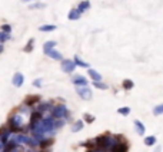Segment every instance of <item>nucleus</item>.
<instances>
[{"label": "nucleus", "instance_id": "1", "mask_svg": "<svg viewBox=\"0 0 163 152\" xmlns=\"http://www.w3.org/2000/svg\"><path fill=\"white\" fill-rule=\"evenodd\" d=\"M52 115H53V118H56V119L64 118V117L67 115V108H66V105H63V104H60V105H56V107L52 110Z\"/></svg>", "mask_w": 163, "mask_h": 152}, {"label": "nucleus", "instance_id": "2", "mask_svg": "<svg viewBox=\"0 0 163 152\" xmlns=\"http://www.w3.org/2000/svg\"><path fill=\"white\" fill-rule=\"evenodd\" d=\"M40 124H42L45 132H50L54 128V118H43L40 119Z\"/></svg>", "mask_w": 163, "mask_h": 152}, {"label": "nucleus", "instance_id": "3", "mask_svg": "<svg viewBox=\"0 0 163 152\" xmlns=\"http://www.w3.org/2000/svg\"><path fill=\"white\" fill-rule=\"evenodd\" d=\"M77 94H79V97L82 100H90L92 98V91L89 90L87 87H79L77 88Z\"/></svg>", "mask_w": 163, "mask_h": 152}, {"label": "nucleus", "instance_id": "4", "mask_svg": "<svg viewBox=\"0 0 163 152\" xmlns=\"http://www.w3.org/2000/svg\"><path fill=\"white\" fill-rule=\"evenodd\" d=\"M76 68V64L73 60H63L62 63V70L64 73H72V71H75Z\"/></svg>", "mask_w": 163, "mask_h": 152}, {"label": "nucleus", "instance_id": "5", "mask_svg": "<svg viewBox=\"0 0 163 152\" xmlns=\"http://www.w3.org/2000/svg\"><path fill=\"white\" fill-rule=\"evenodd\" d=\"M127 149H129V147L125 141H117L112 148V152H127Z\"/></svg>", "mask_w": 163, "mask_h": 152}, {"label": "nucleus", "instance_id": "6", "mask_svg": "<svg viewBox=\"0 0 163 152\" xmlns=\"http://www.w3.org/2000/svg\"><path fill=\"white\" fill-rule=\"evenodd\" d=\"M23 81H25V77H23V74L21 73H16V74L13 75V85L14 87H20L21 84H23Z\"/></svg>", "mask_w": 163, "mask_h": 152}, {"label": "nucleus", "instance_id": "7", "mask_svg": "<svg viewBox=\"0 0 163 152\" xmlns=\"http://www.w3.org/2000/svg\"><path fill=\"white\" fill-rule=\"evenodd\" d=\"M73 82H75L76 85H79V87L87 85V80H86L83 75H75V77H73Z\"/></svg>", "mask_w": 163, "mask_h": 152}, {"label": "nucleus", "instance_id": "8", "mask_svg": "<svg viewBox=\"0 0 163 152\" xmlns=\"http://www.w3.org/2000/svg\"><path fill=\"white\" fill-rule=\"evenodd\" d=\"M46 56L52 57L53 60H62V58H63L62 54L59 53L57 50H54V49H52V50H49V51H46Z\"/></svg>", "mask_w": 163, "mask_h": 152}, {"label": "nucleus", "instance_id": "9", "mask_svg": "<svg viewBox=\"0 0 163 152\" xmlns=\"http://www.w3.org/2000/svg\"><path fill=\"white\" fill-rule=\"evenodd\" d=\"M133 124H134V127H136V132H138L139 135H143V134H145V131H146V127L143 125V122H140L139 119H136Z\"/></svg>", "mask_w": 163, "mask_h": 152}, {"label": "nucleus", "instance_id": "10", "mask_svg": "<svg viewBox=\"0 0 163 152\" xmlns=\"http://www.w3.org/2000/svg\"><path fill=\"white\" fill-rule=\"evenodd\" d=\"M89 75L93 78V81H102V75L97 73L96 70H93V68H89Z\"/></svg>", "mask_w": 163, "mask_h": 152}, {"label": "nucleus", "instance_id": "11", "mask_svg": "<svg viewBox=\"0 0 163 152\" xmlns=\"http://www.w3.org/2000/svg\"><path fill=\"white\" fill-rule=\"evenodd\" d=\"M80 14H82V13H80L77 9H73V10H70V13H69V20H77V19H80Z\"/></svg>", "mask_w": 163, "mask_h": 152}, {"label": "nucleus", "instance_id": "12", "mask_svg": "<svg viewBox=\"0 0 163 152\" xmlns=\"http://www.w3.org/2000/svg\"><path fill=\"white\" fill-rule=\"evenodd\" d=\"M39 101V97L37 95H33V97H27L25 101V104L27 105V107H32V105H34V104Z\"/></svg>", "mask_w": 163, "mask_h": 152}, {"label": "nucleus", "instance_id": "13", "mask_svg": "<svg viewBox=\"0 0 163 152\" xmlns=\"http://www.w3.org/2000/svg\"><path fill=\"white\" fill-rule=\"evenodd\" d=\"M143 141H145V145H146V147H153V145L156 144V141H157V139H156V136H152L150 135V136H146Z\"/></svg>", "mask_w": 163, "mask_h": 152}, {"label": "nucleus", "instance_id": "14", "mask_svg": "<svg viewBox=\"0 0 163 152\" xmlns=\"http://www.w3.org/2000/svg\"><path fill=\"white\" fill-rule=\"evenodd\" d=\"M56 47V41H46L45 44H43V50H45V53L46 51H49V50L54 49Z\"/></svg>", "mask_w": 163, "mask_h": 152}, {"label": "nucleus", "instance_id": "15", "mask_svg": "<svg viewBox=\"0 0 163 152\" xmlns=\"http://www.w3.org/2000/svg\"><path fill=\"white\" fill-rule=\"evenodd\" d=\"M75 64H76V66L83 67V68H89V64H87V63H84L83 60H80V57H77V56H75Z\"/></svg>", "mask_w": 163, "mask_h": 152}, {"label": "nucleus", "instance_id": "16", "mask_svg": "<svg viewBox=\"0 0 163 152\" xmlns=\"http://www.w3.org/2000/svg\"><path fill=\"white\" fill-rule=\"evenodd\" d=\"M89 7H90V3H89L87 0H86V2H82V3L79 4V7H77V10H79L80 13H83L84 10H87Z\"/></svg>", "mask_w": 163, "mask_h": 152}, {"label": "nucleus", "instance_id": "17", "mask_svg": "<svg viewBox=\"0 0 163 152\" xmlns=\"http://www.w3.org/2000/svg\"><path fill=\"white\" fill-rule=\"evenodd\" d=\"M163 114V104H159V105H156L155 108H153V115L155 117H159V115Z\"/></svg>", "mask_w": 163, "mask_h": 152}, {"label": "nucleus", "instance_id": "18", "mask_svg": "<svg viewBox=\"0 0 163 152\" xmlns=\"http://www.w3.org/2000/svg\"><path fill=\"white\" fill-rule=\"evenodd\" d=\"M39 30H40V31H53V30H56V26H53V24L40 26V27H39Z\"/></svg>", "mask_w": 163, "mask_h": 152}, {"label": "nucleus", "instance_id": "19", "mask_svg": "<svg viewBox=\"0 0 163 152\" xmlns=\"http://www.w3.org/2000/svg\"><path fill=\"white\" fill-rule=\"evenodd\" d=\"M133 81H132V80H125V81H123V88H125L126 91H129V90H132V88H133Z\"/></svg>", "mask_w": 163, "mask_h": 152}, {"label": "nucleus", "instance_id": "20", "mask_svg": "<svg viewBox=\"0 0 163 152\" xmlns=\"http://www.w3.org/2000/svg\"><path fill=\"white\" fill-rule=\"evenodd\" d=\"M117 112H119L120 115H123V117H127V115L130 114V108L129 107H122V108L117 110Z\"/></svg>", "mask_w": 163, "mask_h": 152}, {"label": "nucleus", "instance_id": "21", "mask_svg": "<svg viewBox=\"0 0 163 152\" xmlns=\"http://www.w3.org/2000/svg\"><path fill=\"white\" fill-rule=\"evenodd\" d=\"M83 128V121H77V122L73 125V128H72V131L73 132H79L80 129Z\"/></svg>", "mask_w": 163, "mask_h": 152}, {"label": "nucleus", "instance_id": "22", "mask_svg": "<svg viewBox=\"0 0 163 152\" xmlns=\"http://www.w3.org/2000/svg\"><path fill=\"white\" fill-rule=\"evenodd\" d=\"M93 85L96 87V88H99V90H107V85L103 84L102 81H93Z\"/></svg>", "mask_w": 163, "mask_h": 152}, {"label": "nucleus", "instance_id": "23", "mask_svg": "<svg viewBox=\"0 0 163 152\" xmlns=\"http://www.w3.org/2000/svg\"><path fill=\"white\" fill-rule=\"evenodd\" d=\"M33 43H34V40H33V38H32V40H30L29 43H27V45L25 47V51H26V53H30V51L33 50Z\"/></svg>", "mask_w": 163, "mask_h": 152}, {"label": "nucleus", "instance_id": "24", "mask_svg": "<svg viewBox=\"0 0 163 152\" xmlns=\"http://www.w3.org/2000/svg\"><path fill=\"white\" fill-rule=\"evenodd\" d=\"M9 38H10V34H9V33H4V31L0 33V43H3V41L9 40Z\"/></svg>", "mask_w": 163, "mask_h": 152}, {"label": "nucleus", "instance_id": "25", "mask_svg": "<svg viewBox=\"0 0 163 152\" xmlns=\"http://www.w3.org/2000/svg\"><path fill=\"white\" fill-rule=\"evenodd\" d=\"M83 117H84V119H86V122H89V124H92L93 121H95V117L90 114H84Z\"/></svg>", "mask_w": 163, "mask_h": 152}, {"label": "nucleus", "instance_id": "26", "mask_svg": "<svg viewBox=\"0 0 163 152\" xmlns=\"http://www.w3.org/2000/svg\"><path fill=\"white\" fill-rule=\"evenodd\" d=\"M49 108H50V104H42V107H40V112L47 111Z\"/></svg>", "mask_w": 163, "mask_h": 152}, {"label": "nucleus", "instance_id": "27", "mask_svg": "<svg viewBox=\"0 0 163 152\" xmlns=\"http://www.w3.org/2000/svg\"><path fill=\"white\" fill-rule=\"evenodd\" d=\"M2 30H3L4 33H10V30H12V29H10V26H9V24H4L3 27H2Z\"/></svg>", "mask_w": 163, "mask_h": 152}, {"label": "nucleus", "instance_id": "28", "mask_svg": "<svg viewBox=\"0 0 163 152\" xmlns=\"http://www.w3.org/2000/svg\"><path fill=\"white\" fill-rule=\"evenodd\" d=\"M33 85L34 87H42V80H40V78L34 80V81H33Z\"/></svg>", "mask_w": 163, "mask_h": 152}, {"label": "nucleus", "instance_id": "29", "mask_svg": "<svg viewBox=\"0 0 163 152\" xmlns=\"http://www.w3.org/2000/svg\"><path fill=\"white\" fill-rule=\"evenodd\" d=\"M62 125H64V121H59V122H54V128H59V127H62Z\"/></svg>", "mask_w": 163, "mask_h": 152}, {"label": "nucleus", "instance_id": "30", "mask_svg": "<svg viewBox=\"0 0 163 152\" xmlns=\"http://www.w3.org/2000/svg\"><path fill=\"white\" fill-rule=\"evenodd\" d=\"M39 7H45V4H32L30 9H39Z\"/></svg>", "mask_w": 163, "mask_h": 152}, {"label": "nucleus", "instance_id": "31", "mask_svg": "<svg viewBox=\"0 0 163 152\" xmlns=\"http://www.w3.org/2000/svg\"><path fill=\"white\" fill-rule=\"evenodd\" d=\"M2 51H3V45L0 44V53H2Z\"/></svg>", "mask_w": 163, "mask_h": 152}, {"label": "nucleus", "instance_id": "32", "mask_svg": "<svg viewBox=\"0 0 163 152\" xmlns=\"http://www.w3.org/2000/svg\"><path fill=\"white\" fill-rule=\"evenodd\" d=\"M21 2H25V3H27V2H32V0H21Z\"/></svg>", "mask_w": 163, "mask_h": 152}, {"label": "nucleus", "instance_id": "33", "mask_svg": "<svg viewBox=\"0 0 163 152\" xmlns=\"http://www.w3.org/2000/svg\"><path fill=\"white\" fill-rule=\"evenodd\" d=\"M160 151H162V149H160V148H157V149H156L155 152H160Z\"/></svg>", "mask_w": 163, "mask_h": 152}, {"label": "nucleus", "instance_id": "34", "mask_svg": "<svg viewBox=\"0 0 163 152\" xmlns=\"http://www.w3.org/2000/svg\"><path fill=\"white\" fill-rule=\"evenodd\" d=\"M87 152H93V151H92V149H90V151H87Z\"/></svg>", "mask_w": 163, "mask_h": 152}]
</instances>
